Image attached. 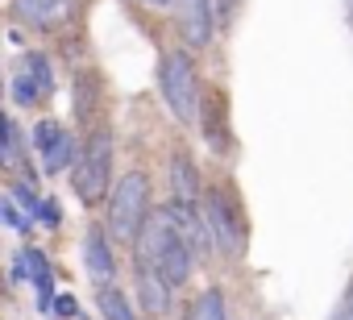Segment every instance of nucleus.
I'll return each instance as SVG.
<instances>
[{"mask_svg":"<svg viewBox=\"0 0 353 320\" xmlns=\"http://www.w3.org/2000/svg\"><path fill=\"white\" fill-rule=\"evenodd\" d=\"M71 188L75 196L96 208L108 192H112V129L108 125H96L83 141V154L75 158V175H71Z\"/></svg>","mask_w":353,"mask_h":320,"instance_id":"4","label":"nucleus"},{"mask_svg":"<svg viewBox=\"0 0 353 320\" xmlns=\"http://www.w3.org/2000/svg\"><path fill=\"white\" fill-rule=\"evenodd\" d=\"M200 125H204V137H208V146H212L216 154H229V129H225V96H221V92L204 96V104H200Z\"/></svg>","mask_w":353,"mask_h":320,"instance_id":"12","label":"nucleus"},{"mask_svg":"<svg viewBox=\"0 0 353 320\" xmlns=\"http://www.w3.org/2000/svg\"><path fill=\"white\" fill-rule=\"evenodd\" d=\"M133 254H137L141 266H154L170 287H183V283L192 279V266H196V254H192V246L179 237V229H174L166 204L150 212L141 237L133 241Z\"/></svg>","mask_w":353,"mask_h":320,"instance_id":"1","label":"nucleus"},{"mask_svg":"<svg viewBox=\"0 0 353 320\" xmlns=\"http://www.w3.org/2000/svg\"><path fill=\"white\" fill-rule=\"evenodd\" d=\"M174 21H179V38L188 50H208L216 38V17L208 0H174Z\"/></svg>","mask_w":353,"mask_h":320,"instance_id":"8","label":"nucleus"},{"mask_svg":"<svg viewBox=\"0 0 353 320\" xmlns=\"http://www.w3.org/2000/svg\"><path fill=\"white\" fill-rule=\"evenodd\" d=\"M332 320H353V303H345V299H341V308H336V316H332Z\"/></svg>","mask_w":353,"mask_h":320,"instance_id":"21","label":"nucleus"},{"mask_svg":"<svg viewBox=\"0 0 353 320\" xmlns=\"http://www.w3.org/2000/svg\"><path fill=\"white\" fill-rule=\"evenodd\" d=\"M13 104L17 108H34V104H42L46 100V92H42V83L34 79V71L26 67V63H17V71H13Z\"/></svg>","mask_w":353,"mask_h":320,"instance_id":"13","label":"nucleus"},{"mask_svg":"<svg viewBox=\"0 0 353 320\" xmlns=\"http://www.w3.org/2000/svg\"><path fill=\"white\" fill-rule=\"evenodd\" d=\"M150 179L145 171H125L108 192V233L121 246H133L150 221Z\"/></svg>","mask_w":353,"mask_h":320,"instance_id":"3","label":"nucleus"},{"mask_svg":"<svg viewBox=\"0 0 353 320\" xmlns=\"http://www.w3.org/2000/svg\"><path fill=\"white\" fill-rule=\"evenodd\" d=\"M83 266H88V279H92L96 287H108V283L117 279V258H112V246H108L104 229H96V225L83 233Z\"/></svg>","mask_w":353,"mask_h":320,"instance_id":"9","label":"nucleus"},{"mask_svg":"<svg viewBox=\"0 0 353 320\" xmlns=\"http://www.w3.org/2000/svg\"><path fill=\"white\" fill-rule=\"evenodd\" d=\"M34 150L42 158V175H63L75 163V137L50 117L34 125Z\"/></svg>","mask_w":353,"mask_h":320,"instance_id":"7","label":"nucleus"},{"mask_svg":"<svg viewBox=\"0 0 353 320\" xmlns=\"http://www.w3.org/2000/svg\"><path fill=\"white\" fill-rule=\"evenodd\" d=\"M349 17H353V9H349Z\"/></svg>","mask_w":353,"mask_h":320,"instance_id":"23","label":"nucleus"},{"mask_svg":"<svg viewBox=\"0 0 353 320\" xmlns=\"http://www.w3.org/2000/svg\"><path fill=\"white\" fill-rule=\"evenodd\" d=\"M50 312H54L59 320H79V308H75V299H71V295H59V299L50 303Z\"/></svg>","mask_w":353,"mask_h":320,"instance_id":"20","label":"nucleus"},{"mask_svg":"<svg viewBox=\"0 0 353 320\" xmlns=\"http://www.w3.org/2000/svg\"><path fill=\"white\" fill-rule=\"evenodd\" d=\"M188 320H229L221 287H208V291H200V295H196V303H192V312H188Z\"/></svg>","mask_w":353,"mask_h":320,"instance_id":"14","label":"nucleus"},{"mask_svg":"<svg viewBox=\"0 0 353 320\" xmlns=\"http://www.w3.org/2000/svg\"><path fill=\"white\" fill-rule=\"evenodd\" d=\"M170 283L154 270V266H141L137 262V303L150 312V316H166L170 312Z\"/></svg>","mask_w":353,"mask_h":320,"instance_id":"11","label":"nucleus"},{"mask_svg":"<svg viewBox=\"0 0 353 320\" xmlns=\"http://www.w3.org/2000/svg\"><path fill=\"white\" fill-rule=\"evenodd\" d=\"M200 208H204V221H208L212 246H216L221 254L237 258V254L245 250V233H241V221H237L233 200H229L221 188H208V192H204V200H200Z\"/></svg>","mask_w":353,"mask_h":320,"instance_id":"5","label":"nucleus"},{"mask_svg":"<svg viewBox=\"0 0 353 320\" xmlns=\"http://www.w3.org/2000/svg\"><path fill=\"white\" fill-rule=\"evenodd\" d=\"M21 133L13 129V121L0 112V167H13V150H21Z\"/></svg>","mask_w":353,"mask_h":320,"instance_id":"16","label":"nucleus"},{"mask_svg":"<svg viewBox=\"0 0 353 320\" xmlns=\"http://www.w3.org/2000/svg\"><path fill=\"white\" fill-rule=\"evenodd\" d=\"M79 320H83V316H79Z\"/></svg>","mask_w":353,"mask_h":320,"instance_id":"24","label":"nucleus"},{"mask_svg":"<svg viewBox=\"0 0 353 320\" xmlns=\"http://www.w3.org/2000/svg\"><path fill=\"white\" fill-rule=\"evenodd\" d=\"M208 5H212L216 30H229V26H233V17H237V5H241V0H208Z\"/></svg>","mask_w":353,"mask_h":320,"instance_id":"18","label":"nucleus"},{"mask_svg":"<svg viewBox=\"0 0 353 320\" xmlns=\"http://www.w3.org/2000/svg\"><path fill=\"white\" fill-rule=\"evenodd\" d=\"M158 92L170 108V117L179 121V125H196L200 121V67L192 59V50H166L162 63H158Z\"/></svg>","mask_w":353,"mask_h":320,"instance_id":"2","label":"nucleus"},{"mask_svg":"<svg viewBox=\"0 0 353 320\" xmlns=\"http://www.w3.org/2000/svg\"><path fill=\"white\" fill-rule=\"evenodd\" d=\"M34 217H38L42 225H50V229H59V225H63V208H59V200H42Z\"/></svg>","mask_w":353,"mask_h":320,"instance_id":"19","label":"nucleus"},{"mask_svg":"<svg viewBox=\"0 0 353 320\" xmlns=\"http://www.w3.org/2000/svg\"><path fill=\"white\" fill-rule=\"evenodd\" d=\"M83 0H13V17L38 34H59L63 26L75 21Z\"/></svg>","mask_w":353,"mask_h":320,"instance_id":"6","label":"nucleus"},{"mask_svg":"<svg viewBox=\"0 0 353 320\" xmlns=\"http://www.w3.org/2000/svg\"><path fill=\"white\" fill-rule=\"evenodd\" d=\"M100 312H104V320H137V312L129 308L125 291H117L112 283H108V287H100Z\"/></svg>","mask_w":353,"mask_h":320,"instance_id":"15","label":"nucleus"},{"mask_svg":"<svg viewBox=\"0 0 353 320\" xmlns=\"http://www.w3.org/2000/svg\"><path fill=\"white\" fill-rule=\"evenodd\" d=\"M170 196L179 200V204H192V208H200V200H204L200 171H196V163H192L183 150L170 154Z\"/></svg>","mask_w":353,"mask_h":320,"instance_id":"10","label":"nucleus"},{"mask_svg":"<svg viewBox=\"0 0 353 320\" xmlns=\"http://www.w3.org/2000/svg\"><path fill=\"white\" fill-rule=\"evenodd\" d=\"M145 5H154V9H170L174 0H145Z\"/></svg>","mask_w":353,"mask_h":320,"instance_id":"22","label":"nucleus"},{"mask_svg":"<svg viewBox=\"0 0 353 320\" xmlns=\"http://www.w3.org/2000/svg\"><path fill=\"white\" fill-rule=\"evenodd\" d=\"M0 221L13 225L17 233H30V229H34V217H30L26 208H17V200H13V196H0Z\"/></svg>","mask_w":353,"mask_h":320,"instance_id":"17","label":"nucleus"}]
</instances>
